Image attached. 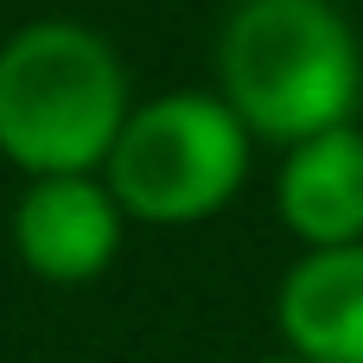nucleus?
Segmentation results:
<instances>
[{
    "label": "nucleus",
    "mask_w": 363,
    "mask_h": 363,
    "mask_svg": "<svg viewBox=\"0 0 363 363\" xmlns=\"http://www.w3.org/2000/svg\"><path fill=\"white\" fill-rule=\"evenodd\" d=\"M217 96L274 147L351 128L363 51L338 0H236L217 32Z\"/></svg>",
    "instance_id": "1"
},
{
    "label": "nucleus",
    "mask_w": 363,
    "mask_h": 363,
    "mask_svg": "<svg viewBox=\"0 0 363 363\" xmlns=\"http://www.w3.org/2000/svg\"><path fill=\"white\" fill-rule=\"evenodd\" d=\"M128 115V70L96 26L32 19L0 45V160L26 179H96Z\"/></svg>",
    "instance_id": "2"
},
{
    "label": "nucleus",
    "mask_w": 363,
    "mask_h": 363,
    "mask_svg": "<svg viewBox=\"0 0 363 363\" xmlns=\"http://www.w3.org/2000/svg\"><path fill=\"white\" fill-rule=\"evenodd\" d=\"M249 128L230 115L223 96L172 89L128 115L102 185L134 223H198L217 217L249 179Z\"/></svg>",
    "instance_id": "3"
},
{
    "label": "nucleus",
    "mask_w": 363,
    "mask_h": 363,
    "mask_svg": "<svg viewBox=\"0 0 363 363\" xmlns=\"http://www.w3.org/2000/svg\"><path fill=\"white\" fill-rule=\"evenodd\" d=\"M121 204L102 179H32L13 204V249L38 281H96L121 249Z\"/></svg>",
    "instance_id": "4"
},
{
    "label": "nucleus",
    "mask_w": 363,
    "mask_h": 363,
    "mask_svg": "<svg viewBox=\"0 0 363 363\" xmlns=\"http://www.w3.org/2000/svg\"><path fill=\"white\" fill-rule=\"evenodd\" d=\"M274 319H281L287 357L363 363V242L306 249L274 294Z\"/></svg>",
    "instance_id": "5"
},
{
    "label": "nucleus",
    "mask_w": 363,
    "mask_h": 363,
    "mask_svg": "<svg viewBox=\"0 0 363 363\" xmlns=\"http://www.w3.org/2000/svg\"><path fill=\"white\" fill-rule=\"evenodd\" d=\"M274 204H281V223L306 249L363 242V128H332V134L287 147Z\"/></svg>",
    "instance_id": "6"
},
{
    "label": "nucleus",
    "mask_w": 363,
    "mask_h": 363,
    "mask_svg": "<svg viewBox=\"0 0 363 363\" xmlns=\"http://www.w3.org/2000/svg\"><path fill=\"white\" fill-rule=\"evenodd\" d=\"M262 363H300V357H262Z\"/></svg>",
    "instance_id": "7"
}]
</instances>
